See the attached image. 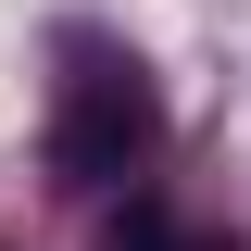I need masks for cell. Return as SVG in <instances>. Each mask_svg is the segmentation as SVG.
Returning <instances> with one entry per match:
<instances>
[{
	"mask_svg": "<svg viewBox=\"0 0 251 251\" xmlns=\"http://www.w3.org/2000/svg\"><path fill=\"white\" fill-rule=\"evenodd\" d=\"M100 251H214V239H188V226L163 214V201H126V214L100 226Z\"/></svg>",
	"mask_w": 251,
	"mask_h": 251,
	"instance_id": "obj_2",
	"label": "cell"
},
{
	"mask_svg": "<svg viewBox=\"0 0 251 251\" xmlns=\"http://www.w3.org/2000/svg\"><path fill=\"white\" fill-rule=\"evenodd\" d=\"M163 151V88L138 50H100L75 38V75H63V113H50V176L63 188H113Z\"/></svg>",
	"mask_w": 251,
	"mask_h": 251,
	"instance_id": "obj_1",
	"label": "cell"
}]
</instances>
